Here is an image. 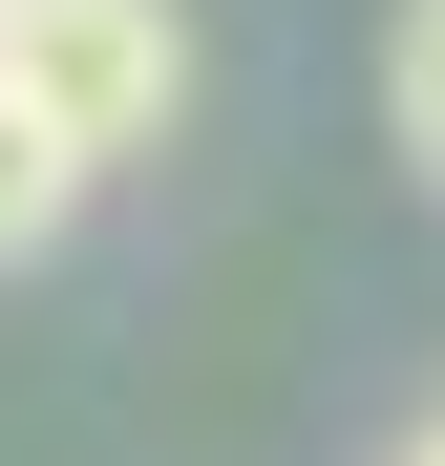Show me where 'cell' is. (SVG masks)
<instances>
[{
  "instance_id": "cell-1",
  "label": "cell",
  "mask_w": 445,
  "mask_h": 466,
  "mask_svg": "<svg viewBox=\"0 0 445 466\" xmlns=\"http://www.w3.org/2000/svg\"><path fill=\"white\" fill-rule=\"evenodd\" d=\"M0 106H22L64 170H127V148H170V106H191V22L170 0H0Z\"/></svg>"
},
{
  "instance_id": "cell-4",
  "label": "cell",
  "mask_w": 445,
  "mask_h": 466,
  "mask_svg": "<svg viewBox=\"0 0 445 466\" xmlns=\"http://www.w3.org/2000/svg\"><path fill=\"white\" fill-rule=\"evenodd\" d=\"M403 466H445V424H403Z\"/></svg>"
},
{
  "instance_id": "cell-3",
  "label": "cell",
  "mask_w": 445,
  "mask_h": 466,
  "mask_svg": "<svg viewBox=\"0 0 445 466\" xmlns=\"http://www.w3.org/2000/svg\"><path fill=\"white\" fill-rule=\"evenodd\" d=\"M64 212H86V170H64V148H43L22 106H0V255H43V233H64Z\"/></svg>"
},
{
  "instance_id": "cell-2",
  "label": "cell",
  "mask_w": 445,
  "mask_h": 466,
  "mask_svg": "<svg viewBox=\"0 0 445 466\" xmlns=\"http://www.w3.org/2000/svg\"><path fill=\"white\" fill-rule=\"evenodd\" d=\"M382 127L424 148V191H445V0H403V43H382Z\"/></svg>"
}]
</instances>
